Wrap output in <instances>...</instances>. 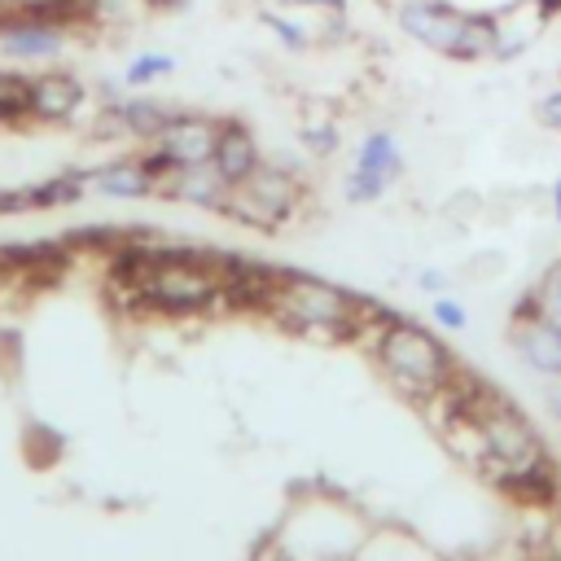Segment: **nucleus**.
<instances>
[{"mask_svg": "<svg viewBox=\"0 0 561 561\" xmlns=\"http://www.w3.org/2000/svg\"><path fill=\"white\" fill-rule=\"evenodd\" d=\"M530 9H535V18H539L543 26L561 18V0H530Z\"/></svg>", "mask_w": 561, "mask_h": 561, "instance_id": "nucleus-26", "label": "nucleus"}, {"mask_svg": "<svg viewBox=\"0 0 561 561\" xmlns=\"http://www.w3.org/2000/svg\"><path fill=\"white\" fill-rule=\"evenodd\" d=\"M434 320H438L443 329H465V324H469V311H465L456 298H443V294H438V298H434Z\"/></svg>", "mask_w": 561, "mask_h": 561, "instance_id": "nucleus-23", "label": "nucleus"}, {"mask_svg": "<svg viewBox=\"0 0 561 561\" xmlns=\"http://www.w3.org/2000/svg\"><path fill=\"white\" fill-rule=\"evenodd\" d=\"M228 188H232V184H228L210 162H202V167H175V171H167V175L158 180V193H162V197L193 202V206H206V210H224Z\"/></svg>", "mask_w": 561, "mask_h": 561, "instance_id": "nucleus-9", "label": "nucleus"}, {"mask_svg": "<svg viewBox=\"0 0 561 561\" xmlns=\"http://www.w3.org/2000/svg\"><path fill=\"white\" fill-rule=\"evenodd\" d=\"M557 83H561V57H557Z\"/></svg>", "mask_w": 561, "mask_h": 561, "instance_id": "nucleus-29", "label": "nucleus"}, {"mask_svg": "<svg viewBox=\"0 0 561 561\" xmlns=\"http://www.w3.org/2000/svg\"><path fill=\"white\" fill-rule=\"evenodd\" d=\"M210 167H215L228 184H241V180H250V175L263 167V149H259L254 131H250L241 118H224V123H219V140H215Z\"/></svg>", "mask_w": 561, "mask_h": 561, "instance_id": "nucleus-8", "label": "nucleus"}, {"mask_svg": "<svg viewBox=\"0 0 561 561\" xmlns=\"http://www.w3.org/2000/svg\"><path fill=\"white\" fill-rule=\"evenodd\" d=\"M535 118H539L548 131H561V83H552V88L535 101Z\"/></svg>", "mask_w": 561, "mask_h": 561, "instance_id": "nucleus-22", "label": "nucleus"}, {"mask_svg": "<svg viewBox=\"0 0 561 561\" xmlns=\"http://www.w3.org/2000/svg\"><path fill=\"white\" fill-rule=\"evenodd\" d=\"M390 22H394V31L408 44H416V48L438 53V57L451 61V48H456L465 9L451 4V0H390Z\"/></svg>", "mask_w": 561, "mask_h": 561, "instance_id": "nucleus-4", "label": "nucleus"}, {"mask_svg": "<svg viewBox=\"0 0 561 561\" xmlns=\"http://www.w3.org/2000/svg\"><path fill=\"white\" fill-rule=\"evenodd\" d=\"M31 123V75L0 66V127Z\"/></svg>", "mask_w": 561, "mask_h": 561, "instance_id": "nucleus-18", "label": "nucleus"}, {"mask_svg": "<svg viewBox=\"0 0 561 561\" xmlns=\"http://www.w3.org/2000/svg\"><path fill=\"white\" fill-rule=\"evenodd\" d=\"M543 31V22L535 18V9H526V13H504L500 9V44H495V66H513V61H522L530 48H535V35Z\"/></svg>", "mask_w": 561, "mask_h": 561, "instance_id": "nucleus-16", "label": "nucleus"}, {"mask_svg": "<svg viewBox=\"0 0 561 561\" xmlns=\"http://www.w3.org/2000/svg\"><path fill=\"white\" fill-rule=\"evenodd\" d=\"M83 105H88V83L75 70L48 66V70L31 75V123L66 127L83 114Z\"/></svg>", "mask_w": 561, "mask_h": 561, "instance_id": "nucleus-7", "label": "nucleus"}, {"mask_svg": "<svg viewBox=\"0 0 561 561\" xmlns=\"http://www.w3.org/2000/svg\"><path fill=\"white\" fill-rule=\"evenodd\" d=\"M298 140H302V149L311 158H333L342 149V127H337L333 114H307L298 123Z\"/></svg>", "mask_w": 561, "mask_h": 561, "instance_id": "nucleus-19", "label": "nucleus"}, {"mask_svg": "<svg viewBox=\"0 0 561 561\" xmlns=\"http://www.w3.org/2000/svg\"><path fill=\"white\" fill-rule=\"evenodd\" d=\"M70 31L57 26V22H44L18 4H4L0 9V53L9 61H53L61 48H66Z\"/></svg>", "mask_w": 561, "mask_h": 561, "instance_id": "nucleus-6", "label": "nucleus"}, {"mask_svg": "<svg viewBox=\"0 0 561 561\" xmlns=\"http://www.w3.org/2000/svg\"><path fill=\"white\" fill-rule=\"evenodd\" d=\"M4 4H18V0H4Z\"/></svg>", "mask_w": 561, "mask_h": 561, "instance_id": "nucleus-30", "label": "nucleus"}, {"mask_svg": "<svg viewBox=\"0 0 561 561\" xmlns=\"http://www.w3.org/2000/svg\"><path fill=\"white\" fill-rule=\"evenodd\" d=\"M88 184L105 197H123V202H136V197H153L158 193V175L149 171L145 153L140 158H114L96 171H88Z\"/></svg>", "mask_w": 561, "mask_h": 561, "instance_id": "nucleus-10", "label": "nucleus"}, {"mask_svg": "<svg viewBox=\"0 0 561 561\" xmlns=\"http://www.w3.org/2000/svg\"><path fill=\"white\" fill-rule=\"evenodd\" d=\"M0 9H4V0H0Z\"/></svg>", "mask_w": 561, "mask_h": 561, "instance_id": "nucleus-31", "label": "nucleus"}, {"mask_svg": "<svg viewBox=\"0 0 561 561\" xmlns=\"http://www.w3.org/2000/svg\"><path fill=\"white\" fill-rule=\"evenodd\" d=\"M517 316H530V320H548L561 329V263H552L539 285L517 302Z\"/></svg>", "mask_w": 561, "mask_h": 561, "instance_id": "nucleus-17", "label": "nucleus"}, {"mask_svg": "<svg viewBox=\"0 0 561 561\" xmlns=\"http://www.w3.org/2000/svg\"><path fill=\"white\" fill-rule=\"evenodd\" d=\"M302 9H276V4H263L254 18H259V26L285 48V53H294V57H302V53H311L316 48V39H320V31L307 22V18H298Z\"/></svg>", "mask_w": 561, "mask_h": 561, "instance_id": "nucleus-15", "label": "nucleus"}, {"mask_svg": "<svg viewBox=\"0 0 561 561\" xmlns=\"http://www.w3.org/2000/svg\"><path fill=\"white\" fill-rule=\"evenodd\" d=\"M280 4L302 9V13H337V18H346V9H351V0H280Z\"/></svg>", "mask_w": 561, "mask_h": 561, "instance_id": "nucleus-24", "label": "nucleus"}, {"mask_svg": "<svg viewBox=\"0 0 561 561\" xmlns=\"http://www.w3.org/2000/svg\"><path fill=\"white\" fill-rule=\"evenodd\" d=\"M548 197H552V215H557V219H561V175H557V180H552V193H548Z\"/></svg>", "mask_w": 561, "mask_h": 561, "instance_id": "nucleus-28", "label": "nucleus"}, {"mask_svg": "<svg viewBox=\"0 0 561 561\" xmlns=\"http://www.w3.org/2000/svg\"><path fill=\"white\" fill-rule=\"evenodd\" d=\"M110 110H114V118H118V127H123V136H131V140H153L162 127H167V118L175 114L171 105H162L158 96H145V92H127V96H114V101H105Z\"/></svg>", "mask_w": 561, "mask_h": 561, "instance_id": "nucleus-13", "label": "nucleus"}, {"mask_svg": "<svg viewBox=\"0 0 561 561\" xmlns=\"http://www.w3.org/2000/svg\"><path fill=\"white\" fill-rule=\"evenodd\" d=\"M416 285H421L425 294H443V289H447V272H438V267H421V272H416Z\"/></svg>", "mask_w": 561, "mask_h": 561, "instance_id": "nucleus-25", "label": "nucleus"}, {"mask_svg": "<svg viewBox=\"0 0 561 561\" xmlns=\"http://www.w3.org/2000/svg\"><path fill=\"white\" fill-rule=\"evenodd\" d=\"M373 351H377V364L386 368V377L403 394H412L421 403H430L434 394H443L456 381V373H460L456 359H451V351L425 324H416V320L386 316L381 329L373 333Z\"/></svg>", "mask_w": 561, "mask_h": 561, "instance_id": "nucleus-2", "label": "nucleus"}, {"mask_svg": "<svg viewBox=\"0 0 561 561\" xmlns=\"http://www.w3.org/2000/svg\"><path fill=\"white\" fill-rule=\"evenodd\" d=\"M517 351L530 368L548 373V377H561V329L548 324V320H530V316H517Z\"/></svg>", "mask_w": 561, "mask_h": 561, "instance_id": "nucleus-14", "label": "nucleus"}, {"mask_svg": "<svg viewBox=\"0 0 561 561\" xmlns=\"http://www.w3.org/2000/svg\"><path fill=\"white\" fill-rule=\"evenodd\" d=\"M495 44H500V9H465V22H460V35H456L451 61H460V66L491 61L495 57Z\"/></svg>", "mask_w": 561, "mask_h": 561, "instance_id": "nucleus-12", "label": "nucleus"}, {"mask_svg": "<svg viewBox=\"0 0 561 561\" xmlns=\"http://www.w3.org/2000/svg\"><path fill=\"white\" fill-rule=\"evenodd\" d=\"M259 311H267L276 324H285L298 337H316V342H337V337H355L359 329L373 324V333L381 329V320L390 311H381L377 302L307 276V272H272L267 294L259 302Z\"/></svg>", "mask_w": 561, "mask_h": 561, "instance_id": "nucleus-1", "label": "nucleus"}, {"mask_svg": "<svg viewBox=\"0 0 561 561\" xmlns=\"http://www.w3.org/2000/svg\"><path fill=\"white\" fill-rule=\"evenodd\" d=\"M355 171L373 175V180L386 184V188L399 184L403 171H408V158H403V149H399V136L386 131V127H373V131L355 145Z\"/></svg>", "mask_w": 561, "mask_h": 561, "instance_id": "nucleus-11", "label": "nucleus"}, {"mask_svg": "<svg viewBox=\"0 0 561 561\" xmlns=\"http://www.w3.org/2000/svg\"><path fill=\"white\" fill-rule=\"evenodd\" d=\"M342 193H346V202H355V206H368V202H377V197H386V184H377L373 175H364V171H346V184H342Z\"/></svg>", "mask_w": 561, "mask_h": 561, "instance_id": "nucleus-21", "label": "nucleus"}, {"mask_svg": "<svg viewBox=\"0 0 561 561\" xmlns=\"http://www.w3.org/2000/svg\"><path fill=\"white\" fill-rule=\"evenodd\" d=\"M193 0H149V9H158V13H184Z\"/></svg>", "mask_w": 561, "mask_h": 561, "instance_id": "nucleus-27", "label": "nucleus"}, {"mask_svg": "<svg viewBox=\"0 0 561 561\" xmlns=\"http://www.w3.org/2000/svg\"><path fill=\"white\" fill-rule=\"evenodd\" d=\"M167 75H175V57L171 53H158V48H145V53H136L123 66V88L140 92V88H149V83H158Z\"/></svg>", "mask_w": 561, "mask_h": 561, "instance_id": "nucleus-20", "label": "nucleus"}, {"mask_svg": "<svg viewBox=\"0 0 561 561\" xmlns=\"http://www.w3.org/2000/svg\"><path fill=\"white\" fill-rule=\"evenodd\" d=\"M298 206H302V180L289 167L263 158V167L250 180H241V184L228 188L224 215H232L237 224H250V228L272 232L280 224H289L298 215Z\"/></svg>", "mask_w": 561, "mask_h": 561, "instance_id": "nucleus-3", "label": "nucleus"}, {"mask_svg": "<svg viewBox=\"0 0 561 561\" xmlns=\"http://www.w3.org/2000/svg\"><path fill=\"white\" fill-rule=\"evenodd\" d=\"M219 114H202V110H175L167 118V127L149 140V149L175 171V167H202L215 153L219 140Z\"/></svg>", "mask_w": 561, "mask_h": 561, "instance_id": "nucleus-5", "label": "nucleus"}]
</instances>
